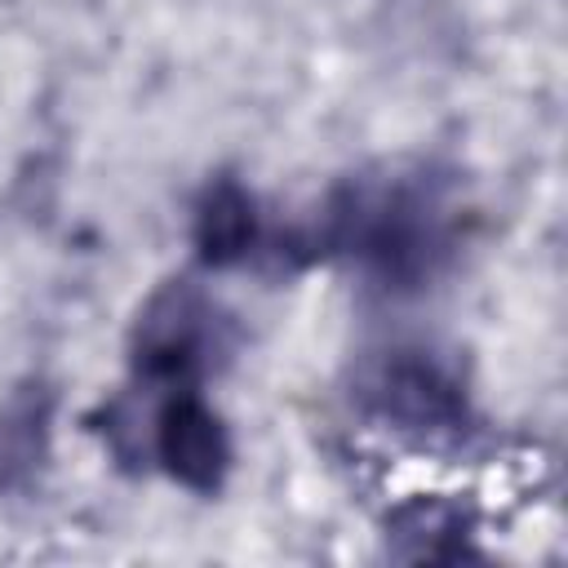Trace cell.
Segmentation results:
<instances>
[{
  "instance_id": "cell-1",
  "label": "cell",
  "mask_w": 568,
  "mask_h": 568,
  "mask_svg": "<svg viewBox=\"0 0 568 568\" xmlns=\"http://www.w3.org/2000/svg\"><path fill=\"white\" fill-rule=\"evenodd\" d=\"M462 244V200L430 164H382L346 178L297 240L306 257L351 262L390 293L426 288Z\"/></svg>"
},
{
  "instance_id": "cell-2",
  "label": "cell",
  "mask_w": 568,
  "mask_h": 568,
  "mask_svg": "<svg viewBox=\"0 0 568 568\" xmlns=\"http://www.w3.org/2000/svg\"><path fill=\"white\" fill-rule=\"evenodd\" d=\"M355 404L377 426L413 444H453L475 430V408L462 377L422 346L373 355L355 377Z\"/></svg>"
},
{
  "instance_id": "cell-3",
  "label": "cell",
  "mask_w": 568,
  "mask_h": 568,
  "mask_svg": "<svg viewBox=\"0 0 568 568\" xmlns=\"http://www.w3.org/2000/svg\"><path fill=\"white\" fill-rule=\"evenodd\" d=\"M133 373L146 386H195L231 351V320L191 280L160 284L133 320Z\"/></svg>"
},
{
  "instance_id": "cell-4",
  "label": "cell",
  "mask_w": 568,
  "mask_h": 568,
  "mask_svg": "<svg viewBox=\"0 0 568 568\" xmlns=\"http://www.w3.org/2000/svg\"><path fill=\"white\" fill-rule=\"evenodd\" d=\"M151 457L186 493L213 497L231 475L235 448L222 413L204 395H195V386H178L151 417Z\"/></svg>"
},
{
  "instance_id": "cell-5",
  "label": "cell",
  "mask_w": 568,
  "mask_h": 568,
  "mask_svg": "<svg viewBox=\"0 0 568 568\" xmlns=\"http://www.w3.org/2000/svg\"><path fill=\"white\" fill-rule=\"evenodd\" d=\"M479 515L457 493H404L382 524L386 555L404 564H457L479 559Z\"/></svg>"
},
{
  "instance_id": "cell-6",
  "label": "cell",
  "mask_w": 568,
  "mask_h": 568,
  "mask_svg": "<svg viewBox=\"0 0 568 568\" xmlns=\"http://www.w3.org/2000/svg\"><path fill=\"white\" fill-rule=\"evenodd\" d=\"M53 408L58 395L44 377H27L0 399V497L27 493L49 470Z\"/></svg>"
},
{
  "instance_id": "cell-7",
  "label": "cell",
  "mask_w": 568,
  "mask_h": 568,
  "mask_svg": "<svg viewBox=\"0 0 568 568\" xmlns=\"http://www.w3.org/2000/svg\"><path fill=\"white\" fill-rule=\"evenodd\" d=\"M191 240H195V257L213 271H231L248 262L262 244V213L253 191L235 178H213L195 200Z\"/></svg>"
}]
</instances>
